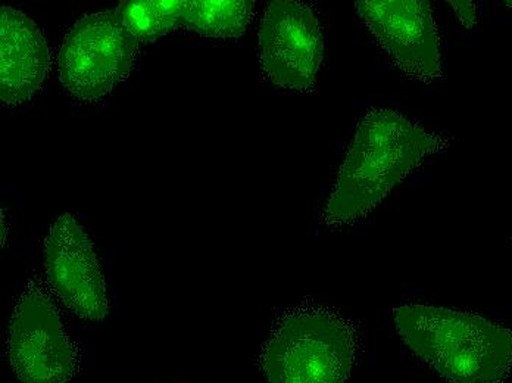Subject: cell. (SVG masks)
I'll list each match as a JSON object with an SVG mask.
<instances>
[{
	"label": "cell",
	"instance_id": "11",
	"mask_svg": "<svg viewBox=\"0 0 512 383\" xmlns=\"http://www.w3.org/2000/svg\"><path fill=\"white\" fill-rule=\"evenodd\" d=\"M455 12H457L458 18L462 23V26L467 28H474L479 23V5L476 2H468V0H457V2H449Z\"/></svg>",
	"mask_w": 512,
	"mask_h": 383
},
{
	"label": "cell",
	"instance_id": "6",
	"mask_svg": "<svg viewBox=\"0 0 512 383\" xmlns=\"http://www.w3.org/2000/svg\"><path fill=\"white\" fill-rule=\"evenodd\" d=\"M323 54V31L311 6L293 0L268 6L259 27V59L271 82L311 92Z\"/></svg>",
	"mask_w": 512,
	"mask_h": 383
},
{
	"label": "cell",
	"instance_id": "12",
	"mask_svg": "<svg viewBox=\"0 0 512 383\" xmlns=\"http://www.w3.org/2000/svg\"><path fill=\"white\" fill-rule=\"evenodd\" d=\"M507 5L510 6V8H512V2H507Z\"/></svg>",
	"mask_w": 512,
	"mask_h": 383
},
{
	"label": "cell",
	"instance_id": "1",
	"mask_svg": "<svg viewBox=\"0 0 512 383\" xmlns=\"http://www.w3.org/2000/svg\"><path fill=\"white\" fill-rule=\"evenodd\" d=\"M448 146L417 121L393 110H371L359 123L324 220L343 226L367 216L427 158Z\"/></svg>",
	"mask_w": 512,
	"mask_h": 383
},
{
	"label": "cell",
	"instance_id": "5",
	"mask_svg": "<svg viewBox=\"0 0 512 383\" xmlns=\"http://www.w3.org/2000/svg\"><path fill=\"white\" fill-rule=\"evenodd\" d=\"M9 361L23 383H70L77 353L48 294L28 288L15 305L8 339Z\"/></svg>",
	"mask_w": 512,
	"mask_h": 383
},
{
	"label": "cell",
	"instance_id": "10",
	"mask_svg": "<svg viewBox=\"0 0 512 383\" xmlns=\"http://www.w3.org/2000/svg\"><path fill=\"white\" fill-rule=\"evenodd\" d=\"M0 14V98L20 105L42 89L51 54L42 30L26 14L9 6Z\"/></svg>",
	"mask_w": 512,
	"mask_h": 383
},
{
	"label": "cell",
	"instance_id": "9",
	"mask_svg": "<svg viewBox=\"0 0 512 383\" xmlns=\"http://www.w3.org/2000/svg\"><path fill=\"white\" fill-rule=\"evenodd\" d=\"M254 5L252 0H127L118 9L137 40L152 43L176 30L215 39L242 36Z\"/></svg>",
	"mask_w": 512,
	"mask_h": 383
},
{
	"label": "cell",
	"instance_id": "4",
	"mask_svg": "<svg viewBox=\"0 0 512 383\" xmlns=\"http://www.w3.org/2000/svg\"><path fill=\"white\" fill-rule=\"evenodd\" d=\"M137 46L120 9L86 15L62 43L59 80L74 98L98 101L127 79Z\"/></svg>",
	"mask_w": 512,
	"mask_h": 383
},
{
	"label": "cell",
	"instance_id": "8",
	"mask_svg": "<svg viewBox=\"0 0 512 383\" xmlns=\"http://www.w3.org/2000/svg\"><path fill=\"white\" fill-rule=\"evenodd\" d=\"M45 270L59 300L76 316L101 322L108 314L105 279L89 236L70 214L52 224L45 241Z\"/></svg>",
	"mask_w": 512,
	"mask_h": 383
},
{
	"label": "cell",
	"instance_id": "7",
	"mask_svg": "<svg viewBox=\"0 0 512 383\" xmlns=\"http://www.w3.org/2000/svg\"><path fill=\"white\" fill-rule=\"evenodd\" d=\"M357 11L405 76L423 83L442 77L439 30L429 2L362 0Z\"/></svg>",
	"mask_w": 512,
	"mask_h": 383
},
{
	"label": "cell",
	"instance_id": "2",
	"mask_svg": "<svg viewBox=\"0 0 512 383\" xmlns=\"http://www.w3.org/2000/svg\"><path fill=\"white\" fill-rule=\"evenodd\" d=\"M405 344L449 383H502L512 373V329L465 311L426 304L395 310Z\"/></svg>",
	"mask_w": 512,
	"mask_h": 383
},
{
	"label": "cell",
	"instance_id": "3",
	"mask_svg": "<svg viewBox=\"0 0 512 383\" xmlns=\"http://www.w3.org/2000/svg\"><path fill=\"white\" fill-rule=\"evenodd\" d=\"M358 332L336 311L293 308L284 313L261 351L267 383H345L357 360Z\"/></svg>",
	"mask_w": 512,
	"mask_h": 383
}]
</instances>
